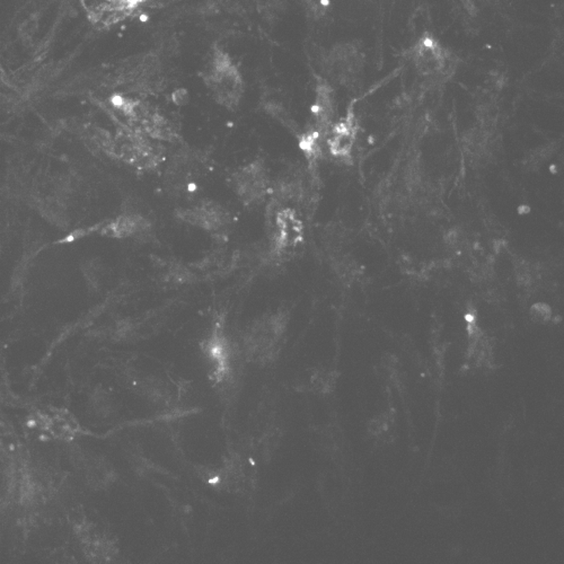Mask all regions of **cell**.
<instances>
[{
  "label": "cell",
  "mask_w": 564,
  "mask_h": 564,
  "mask_svg": "<svg viewBox=\"0 0 564 564\" xmlns=\"http://www.w3.org/2000/svg\"><path fill=\"white\" fill-rule=\"evenodd\" d=\"M286 328L282 314L264 316L255 321L244 335L246 354L254 361H269L278 351L281 336Z\"/></svg>",
  "instance_id": "6da1fadb"
},
{
  "label": "cell",
  "mask_w": 564,
  "mask_h": 564,
  "mask_svg": "<svg viewBox=\"0 0 564 564\" xmlns=\"http://www.w3.org/2000/svg\"><path fill=\"white\" fill-rule=\"evenodd\" d=\"M235 187L244 201L254 203L263 198L268 187L266 170L260 161H255L235 174Z\"/></svg>",
  "instance_id": "7a4b0ae2"
},
{
  "label": "cell",
  "mask_w": 564,
  "mask_h": 564,
  "mask_svg": "<svg viewBox=\"0 0 564 564\" xmlns=\"http://www.w3.org/2000/svg\"><path fill=\"white\" fill-rule=\"evenodd\" d=\"M275 217V244L280 251L297 245L303 236V225L298 217L289 208H281Z\"/></svg>",
  "instance_id": "3957f363"
},
{
  "label": "cell",
  "mask_w": 564,
  "mask_h": 564,
  "mask_svg": "<svg viewBox=\"0 0 564 564\" xmlns=\"http://www.w3.org/2000/svg\"><path fill=\"white\" fill-rule=\"evenodd\" d=\"M181 218L210 231H219L227 224L226 211L212 202H205L199 207L182 211Z\"/></svg>",
  "instance_id": "277c9868"
},
{
  "label": "cell",
  "mask_w": 564,
  "mask_h": 564,
  "mask_svg": "<svg viewBox=\"0 0 564 564\" xmlns=\"http://www.w3.org/2000/svg\"><path fill=\"white\" fill-rule=\"evenodd\" d=\"M150 224L143 217L137 215H126L117 218L106 229V233L111 236L126 237L140 234L146 231Z\"/></svg>",
  "instance_id": "5b68a950"
},
{
  "label": "cell",
  "mask_w": 564,
  "mask_h": 564,
  "mask_svg": "<svg viewBox=\"0 0 564 564\" xmlns=\"http://www.w3.org/2000/svg\"><path fill=\"white\" fill-rule=\"evenodd\" d=\"M533 317L534 319H540V321H545L551 314V310L544 306V305L538 304L534 306L532 310Z\"/></svg>",
  "instance_id": "8992f818"
},
{
  "label": "cell",
  "mask_w": 564,
  "mask_h": 564,
  "mask_svg": "<svg viewBox=\"0 0 564 564\" xmlns=\"http://www.w3.org/2000/svg\"><path fill=\"white\" fill-rule=\"evenodd\" d=\"M189 100L187 96V92L185 89H178V91L173 93V101L176 103L178 106H183Z\"/></svg>",
  "instance_id": "52a82bcc"
}]
</instances>
